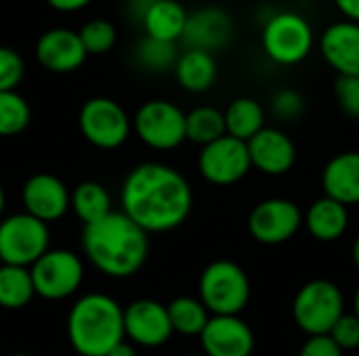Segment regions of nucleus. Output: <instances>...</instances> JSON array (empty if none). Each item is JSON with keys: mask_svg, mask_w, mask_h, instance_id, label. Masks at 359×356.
Listing matches in <instances>:
<instances>
[{"mask_svg": "<svg viewBox=\"0 0 359 356\" xmlns=\"http://www.w3.org/2000/svg\"><path fill=\"white\" fill-rule=\"evenodd\" d=\"M322 187L326 197L343 206L359 204V151L334 155L322 172Z\"/></svg>", "mask_w": 359, "mask_h": 356, "instance_id": "nucleus-20", "label": "nucleus"}, {"mask_svg": "<svg viewBox=\"0 0 359 356\" xmlns=\"http://www.w3.org/2000/svg\"><path fill=\"white\" fill-rule=\"evenodd\" d=\"M353 315L359 319V287L355 292V298H353Z\"/></svg>", "mask_w": 359, "mask_h": 356, "instance_id": "nucleus-42", "label": "nucleus"}, {"mask_svg": "<svg viewBox=\"0 0 359 356\" xmlns=\"http://www.w3.org/2000/svg\"><path fill=\"white\" fill-rule=\"evenodd\" d=\"M23 59L17 50L0 46V92L15 90L23 78Z\"/></svg>", "mask_w": 359, "mask_h": 356, "instance_id": "nucleus-32", "label": "nucleus"}, {"mask_svg": "<svg viewBox=\"0 0 359 356\" xmlns=\"http://www.w3.org/2000/svg\"><path fill=\"white\" fill-rule=\"evenodd\" d=\"M80 42L86 50V55H103L114 48L118 40V31L111 21L107 19H90L86 21L80 31Z\"/></svg>", "mask_w": 359, "mask_h": 356, "instance_id": "nucleus-31", "label": "nucleus"}, {"mask_svg": "<svg viewBox=\"0 0 359 356\" xmlns=\"http://www.w3.org/2000/svg\"><path fill=\"white\" fill-rule=\"evenodd\" d=\"M320 50L339 76H359V23L345 19L326 27Z\"/></svg>", "mask_w": 359, "mask_h": 356, "instance_id": "nucleus-19", "label": "nucleus"}, {"mask_svg": "<svg viewBox=\"0 0 359 356\" xmlns=\"http://www.w3.org/2000/svg\"><path fill=\"white\" fill-rule=\"evenodd\" d=\"M34 292L44 300H63L78 292L84 269L80 258L67 250H48L32 266Z\"/></svg>", "mask_w": 359, "mask_h": 356, "instance_id": "nucleus-8", "label": "nucleus"}, {"mask_svg": "<svg viewBox=\"0 0 359 356\" xmlns=\"http://www.w3.org/2000/svg\"><path fill=\"white\" fill-rule=\"evenodd\" d=\"M179 84L189 92H204L217 80V61L212 52L187 48L175 63Z\"/></svg>", "mask_w": 359, "mask_h": 356, "instance_id": "nucleus-23", "label": "nucleus"}, {"mask_svg": "<svg viewBox=\"0 0 359 356\" xmlns=\"http://www.w3.org/2000/svg\"><path fill=\"white\" fill-rule=\"evenodd\" d=\"M200 342L206 356H250L255 334L240 317H210Z\"/></svg>", "mask_w": 359, "mask_h": 356, "instance_id": "nucleus-14", "label": "nucleus"}, {"mask_svg": "<svg viewBox=\"0 0 359 356\" xmlns=\"http://www.w3.org/2000/svg\"><path fill=\"white\" fill-rule=\"evenodd\" d=\"M299 356H343V350L332 342L330 336H313L305 342Z\"/></svg>", "mask_w": 359, "mask_h": 356, "instance_id": "nucleus-36", "label": "nucleus"}, {"mask_svg": "<svg viewBox=\"0 0 359 356\" xmlns=\"http://www.w3.org/2000/svg\"><path fill=\"white\" fill-rule=\"evenodd\" d=\"M185 134L189 141L206 147L227 134L225 115L215 107H198L185 115Z\"/></svg>", "mask_w": 359, "mask_h": 356, "instance_id": "nucleus-27", "label": "nucleus"}, {"mask_svg": "<svg viewBox=\"0 0 359 356\" xmlns=\"http://www.w3.org/2000/svg\"><path fill=\"white\" fill-rule=\"evenodd\" d=\"M191 356H198V355H191Z\"/></svg>", "mask_w": 359, "mask_h": 356, "instance_id": "nucleus-46", "label": "nucleus"}, {"mask_svg": "<svg viewBox=\"0 0 359 356\" xmlns=\"http://www.w3.org/2000/svg\"><path fill=\"white\" fill-rule=\"evenodd\" d=\"M194 195L183 174L164 164H141L124 180L122 212L145 233H164L183 225Z\"/></svg>", "mask_w": 359, "mask_h": 356, "instance_id": "nucleus-1", "label": "nucleus"}, {"mask_svg": "<svg viewBox=\"0 0 359 356\" xmlns=\"http://www.w3.org/2000/svg\"><path fill=\"white\" fill-rule=\"evenodd\" d=\"M135 130L139 138L160 151L179 147L185 134V113L168 101H147L135 115Z\"/></svg>", "mask_w": 359, "mask_h": 356, "instance_id": "nucleus-10", "label": "nucleus"}, {"mask_svg": "<svg viewBox=\"0 0 359 356\" xmlns=\"http://www.w3.org/2000/svg\"><path fill=\"white\" fill-rule=\"evenodd\" d=\"M303 97L292 88H282L271 99V111L282 120H297L303 113Z\"/></svg>", "mask_w": 359, "mask_h": 356, "instance_id": "nucleus-35", "label": "nucleus"}, {"mask_svg": "<svg viewBox=\"0 0 359 356\" xmlns=\"http://www.w3.org/2000/svg\"><path fill=\"white\" fill-rule=\"evenodd\" d=\"M292 313L297 325L311 338L328 336L345 315V300L339 285L326 279H313L299 290Z\"/></svg>", "mask_w": 359, "mask_h": 356, "instance_id": "nucleus-6", "label": "nucleus"}, {"mask_svg": "<svg viewBox=\"0 0 359 356\" xmlns=\"http://www.w3.org/2000/svg\"><path fill=\"white\" fill-rule=\"evenodd\" d=\"M263 50L278 65H297L313 48L309 21L294 10H278L263 25Z\"/></svg>", "mask_w": 359, "mask_h": 356, "instance_id": "nucleus-5", "label": "nucleus"}, {"mask_svg": "<svg viewBox=\"0 0 359 356\" xmlns=\"http://www.w3.org/2000/svg\"><path fill=\"white\" fill-rule=\"evenodd\" d=\"M334 92L341 109L349 118L359 120V76H339Z\"/></svg>", "mask_w": 359, "mask_h": 356, "instance_id": "nucleus-33", "label": "nucleus"}, {"mask_svg": "<svg viewBox=\"0 0 359 356\" xmlns=\"http://www.w3.org/2000/svg\"><path fill=\"white\" fill-rule=\"evenodd\" d=\"M82 248L95 269L107 277L124 279L141 271L147 260V233L124 212H109L105 218L84 225Z\"/></svg>", "mask_w": 359, "mask_h": 356, "instance_id": "nucleus-2", "label": "nucleus"}, {"mask_svg": "<svg viewBox=\"0 0 359 356\" xmlns=\"http://www.w3.org/2000/svg\"><path fill=\"white\" fill-rule=\"evenodd\" d=\"M168 319L172 325V332L183 336H200L208 323V311L206 306L196 298H175L168 306Z\"/></svg>", "mask_w": 359, "mask_h": 356, "instance_id": "nucleus-28", "label": "nucleus"}, {"mask_svg": "<svg viewBox=\"0 0 359 356\" xmlns=\"http://www.w3.org/2000/svg\"><path fill=\"white\" fill-rule=\"evenodd\" d=\"M32 111L27 101L15 90L0 92V136H15L29 124Z\"/></svg>", "mask_w": 359, "mask_h": 356, "instance_id": "nucleus-29", "label": "nucleus"}, {"mask_svg": "<svg viewBox=\"0 0 359 356\" xmlns=\"http://www.w3.org/2000/svg\"><path fill=\"white\" fill-rule=\"evenodd\" d=\"M0 266H2V260H0Z\"/></svg>", "mask_w": 359, "mask_h": 356, "instance_id": "nucleus-45", "label": "nucleus"}, {"mask_svg": "<svg viewBox=\"0 0 359 356\" xmlns=\"http://www.w3.org/2000/svg\"><path fill=\"white\" fill-rule=\"evenodd\" d=\"M44 252H48V227L42 220L25 212L0 222L2 264L29 269Z\"/></svg>", "mask_w": 359, "mask_h": 356, "instance_id": "nucleus-7", "label": "nucleus"}, {"mask_svg": "<svg viewBox=\"0 0 359 356\" xmlns=\"http://www.w3.org/2000/svg\"><path fill=\"white\" fill-rule=\"evenodd\" d=\"M69 206L84 225H93L111 212V199L103 185L86 180L80 183L69 195Z\"/></svg>", "mask_w": 359, "mask_h": 356, "instance_id": "nucleus-25", "label": "nucleus"}, {"mask_svg": "<svg viewBox=\"0 0 359 356\" xmlns=\"http://www.w3.org/2000/svg\"><path fill=\"white\" fill-rule=\"evenodd\" d=\"M303 225L299 206L290 199H267L261 201L248 218V231L259 243L278 245L297 235Z\"/></svg>", "mask_w": 359, "mask_h": 356, "instance_id": "nucleus-12", "label": "nucleus"}, {"mask_svg": "<svg viewBox=\"0 0 359 356\" xmlns=\"http://www.w3.org/2000/svg\"><path fill=\"white\" fill-rule=\"evenodd\" d=\"M353 262H355V266L359 269V237L355 239V243H353Z\"/></svg>", "mask_w": 359, "mask_h": 356, "instance_id": "nucleus-41", "label": "nucleus"}, {"mask_svg": "<svg viewBox=\"0 0 359 356\" xmlns=\"http://www.w3.org/2000/svg\"><path fill=\"white\" fill-rule=\"evenodd\" d=\"M334 4L347 21L359 23V0H334Z\"/></svg>", "mask_w": 359, "mask_h": 356, "instance_id": "nucleus-37", "label": "nucleus"}, {"mask_svg": "<svg viewBox=\"0 0 359 356\" xmlns=\"http://www.w3.org/2000/svg\"><path fill=\"white\" fill-rule=\"evenodd\" d=\"M82 136L99 149H116L130 134V120L122 105L107 97L88 99L78 115Z\"/></svg>", "mask_w": 359, "mask_h": 356, "instance_id": "nucleus-9", "label": "nucleus"}, {"mask_svg": "<svg viewBox=\"0 0 359 356\" xmlns=\"http://www.w3.org/2000/svg\"><path fill=\"white\" fill-rule=\"evenodd\" d=\"M198 166H200L202 176L208 183L221 185V187L242 180L248 174V170L252 168L250 155H248V145L229 134L202 147Z\"/></svg>", "mask_w": 359, "mask_h": 356, "instance_id": "nucleus-11", "label": "nucleus"}, {"mask_svg": "<svg viewBox=\"0 0 359 356\" xmlns=\"http://www.w3.org/2000/svg\"><path fill=\"white\" fill-rule=\"evenodd\" d=\"M250 298V281L242 266L217 260L202 271L200 302L212 317H238Z\"/></svg>", "mask_w": 359, "mask_h": 356, "instance_id": "nucleus-4", "label": "nucleus"}, {"mask_svg": "<svg viewBox=\"0 0 359 356\" xmlns=\"http://www.w3.org/2000/svg\"><path fill=\"white\" fill-rule=\"evenodd\" d=\"M46 2L61 13H74V10L84 8L90 0H46Z\"/></svg>", "mask_w": 359, "mask_h": 356, "instance_id": "nucleus-38", "label": "nucleus"}, {"mask_svg": "<svg viewBox=\"0 0 359 356\" xmlns=\"http://www.w3.org/2000/svg\"><path fill=\"white\" fill-rule=\"evenodd\" d=\"M25 212L44 225L59 220L69 208L67 187L53 174H34L23 185Z\"/></svg>", "mask_w": 359, "mask_h": 356, "instance_id": "nucleus-17", "label": "nucleus"}, {"mask_svg": "<svg viewBox=\"0 0 359 356\" xmlns=\"http://www.w3.org/2000/svg\"><path fill=\"white\" fill-rule=\"evenodd\" d=\"M233 31L231 17L219 6H204L196 13H187L185 29L181 40H185L187 48L215 52L223 48Z\"/></svg>", "mask_w": 359, "mask_h": 356, "instance_id": "nucleus-16", "label": "nucleus"}, {"mask_svg": "<svg viewBox=\"0 0 359 356\" xmlns=\"http://www.w3.org/2000/svg\"><path fill=\"white\" fill-rule=\"evenodd\" d=\"M223 115H225L227 134L244 143H248L259 130L265 128V111L261 103L250 97L236 99L227 107V111H223Z\"/></svg>", "mask_w": 359, "mask_h": 356, "instance_id": "nucleus-24", "label": "nucleus"}, {"mask_svg": "<svg viewBox=\"0 0 359 356\" xmlns=\"http://www.w3.org/2000/svg\"><path fill=\"white\" fill-rule=\"evenodd\" d=\"M303 222L307 225L309 233L318 241H337L347 231L349 212H347V206L324 195L309 208Z\"/></svg>", "mask_w": 359, "mask_h": 356, "instance_id": "nucleus-22", "label": "nucleus"}, {"mask_svg": "<svg viewBox=\"0 0 359 356\" xmlns=\"http://www.w3.org/2000/svg\"><path fill=\"white\" fill-rule=\"evenodd\" d=\"M11 356H27V355H11Z\"/></svg>", "mask_w": 359, "mask_h": 356, "instance_id": "nucleus-44", "label": "nucleus"}, {"mask_svg": "<svg viewBox=\"0 0 359 356\" xmlns=\"http://www.w3.org/2000/svg\"><path fill=\"white\" fill-rule=\"evenodd\" d=\"M185 21H187V10L177 0H156L141 19L145 36L164 42L181 40Z\"/></svg>", "mask_w": 359, "mask_h": 356, "instance_id": "nucleus-21", "label": "nucleus"}, {"mask_svg": "<svg viewBox=\"0 0 359 356\" xmlns=\"http://www.w3.org/2000/svg\"><path fill=\"white\" fill-rule=\"evenodd\" d=\"M137 59L143 67L151 71H162V69L175 67L179 55H177L175 42H164V40L145 36L137 46Z\"/></svg>", "mask_w": 359, "mask_h": 356, "instance_id": "nucleus-30", "label": "nucleus"}, {"mask_svg": "<svg viewBox=\"0 0 359 356\" xmlns=\"http://www.w3.org/2000/svg\"><path fill=\"white\" fill-rule=\"evenodd\" d=\"M156 0H130V4H128V10L135 15V17H139V21L143 19V15L147 13V8L154 4Z\"/></svg>", "mask_w": 359, "mask_h": 356, "instance_id": "nucleus-39", "label": "nucleus"}, {"mask_svg": "<svg viewBox=\"0 0 359 356\" xmlns=\"http://www.w3.org/2000/svg\"><path fill=\"white\" fill-rule=\"evenodd\" d=\"M246 145L250 164L269 176L286 174L297 162V147L282 130L263 128Z\"/></svg>", "mask_w": 359, "mask_h": 356, "instance_id": "nucleus-18", "label": "nucleus"}, {"mask_svg": "<svg viewBox=\"0 0 359 356\" xmlns=\"http://www.w3.org/2000/svg\"><path fill=\"white\" fill-rule=\"evenodd\" d=\"M34 281L29 269L23 266H0V306L8 311L23 308L34 298Z\"/></svg>", "mask_w": 359, "mask_h": 356, "instance_id": "nucleus-26", "label": "nucleus"}, {"mask_svg": "<svg viewBox=\"0 0 359 356\" xmlns=\"http://www.w3.org/2000/svg\"><path fill=\"white\" fill-rule=\"evenodd\" d=\"M86 50L80 42L78 31L67 27H53L44 31L36 42L38 63L55 73H69L86 61Z\"/></svg>", "mask_w": 359, "mask_h": 356, "instance_id": "nucleus-15", "label": "nucleus"}, {"mask_svg": "<svg viewBox=\"0 0 359 356\" xmlns=\"http://www.w3.org/2000/svg\"><path fill=\"white\" fill-rule=\"evenodd\" d=\"M172 325L164 304L135 300L124 308V336L145 348H158L172 338Z\"/></svg>", "mask_w": 359, "mask_h": 356, "instance_id": "nucleus-13", "label": "nucleus"}, {"mask_svg": "<svg viewBox=\"0 0 359 356\" xmlns=\"http://www.w3.org/2000/svg\"><path fill=\"white\" fill-rule=\"evenodd\" d=\"M4 204H6V197H4V189H2V185H0V216H2V212H4Z\"/></svg>", "mask_w": 359, "mask_h": 356, "instance_id": "nucleus-43", "label": "nucleus"}, {"mask_svg": "<svg viewBox=\"0 0 359 356\" xmlns=\"http://www.w3.org/2000/svg\"><path fill=\"white\" fill-rule=\"evenodd\" d=\"M332 338V342L345 353V350H353L359 346V319L355 315H343L337 325L332 327V332L328 334Z\"/></svg>", "mask_w": 359, "mask_h": 356, "instance_id": "nucleus-34", "label": "nucleus"}, {"mask_svg": "<svg viewBox=\"0 0 359 356\" xmlns=\"http://www.w3.org/2000/svg\"><path fill=\"white\" fill-rule=\"evenodd\" d=\"M107 356H137V353H135V348L130 346V344H126V342H120L111 353Z\"/></svg>", "mask_w": 359, "mask_h": 356, "instance_id": "nucleus-40", "label": "nucleus"}, {"mask_svg": "<svg viewBox=\"0 0 359 356\" xmlns=\"http://www.w3.org/2000/svg\"><path fill=\"white\" fill-rule=\"evenodd\" d=\"M67 338L80 356H107L126 338L124 311L105 294H88L69 311Z\"/></svg>", "mask_w": 359, "mask_h": 356, "instance_id": "nucleus-3", "label": "nucleus"}]
</instances>
